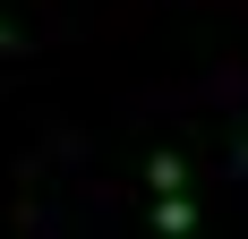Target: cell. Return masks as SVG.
Listing matches in <instances>:
<instances>
[{
	"label": "cell",
	"mask_w": 248,
	"mask_h": 239,
	"mask_svg": "<svg viewBox=\"0 0 248 239\" xmlns=\"http://www.w3.org/2000/svg\"><path fill=\"white\" fill-rule=\"evenodd\" d=\"M154 231H163V239H188V231H197V196H188V188H180V196H154Z\"/></svg>",
	"instance_id": "cell-1"
},
{
	"label": "cell",
	"mask_w": 248,
	"mask_h": 239,
	"mask_svg": "<svg viewBox=\"0 0 248 239\" xmlns=\"http://www.w3.org/2000/svg\"><path fill=\"white\" fill-rule=\"evenodd\" d=\"M146 179H154V196H180V188H188V163L163 145V154H146Z\"/></svg>",
	"instance_id": "cell-2"
},
{
	"label": "cell",
	"mask_w": 248,
	"mask_h": 239,
	"mask_svg": "<svg viewBox=\"0 0 248 239\" xmlns=\"http://www.w3.org/2000/svg\"><path fill=\"white\" fill-rule=\"evenodd\" d=\"M17 51H26V34H17L9 17H0V60H17Z\"/></svg>",
	"instance_id": "cell-3"
}]
</instances>
